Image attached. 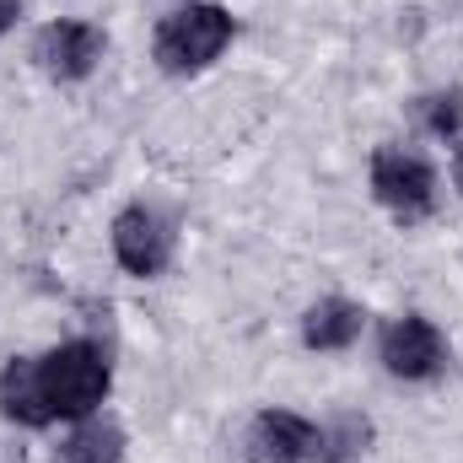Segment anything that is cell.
<instances>
[{
	"label": "cell",
	"instance_id": "obj_1",
	"mask_svg": "<svg viewBox=\"0 0 463 463\" xmlns=\"http://www.w3.org/2000/svg\"><path fill=\"white\" fill-rule=\"evenodd\" d=\"M109 383H114V366H109L103 345H92V340H71V345H54L49 355H38V388H43V404L54 420L98 415V404L109 399Z\"/></svg>",
	"mask_w": 463,
	"mask_h": 463
},
{
	"label": "cell",
	"instance_id": "obj_2",
	"mask_svg": "<svg viewBox=\"0 0 463 463\" xmlns=\"http://www.w3.org/2000/svg\"><path fill=\"white\" fill-rule=\"evenodd\" d=\"M232 43V16L222 5H178L162 27H156V65L167 76H189L205 71L222 49Z\"/></svg>",
	"mask_w": 463,
	"mask_h": 463
},
{
	"label": "cell",
	"instance_id": "obj_3",
	"mask_svg": "<svg viewBox=\"0 0 463 463\" xmlns=\"http://www.w3.org/2000/svg\"><path fill=\"white\" fill-rule=\"evenodd\" d=\"M372 194L399 222H426L437 211V173L426 156H415L404 146H383L372 156Z\"/></svg>",
	"mask_w": 463,
	"mask_h": 463
},
{
	"label": "cell",
	"instance_id": "obj_4",
	"mask_svg": "<svg viewBox=\"0 0 463 463\" xmlns=\"http://www.w3.org/2000/svg\"><path fill=\"white\" fill-rule=\"evenodd\" d=\"M103 49H109V38L92 22H49L33 38V60H38V71L49 81H81V76H92L98 60H103Z\"/></svg>",
	"mask_w": 463,
	"mask_h": 463
},
{
	"label": "cell",
	"instance_id": "obj_5",
	"mask_svg": "<svg viewBox=\"0 0 463 463\" xmlns=\"http://www.w3.org/2000/svg\"><path fill=\"white\" fill-rule=\"evenodd\" d=\"M383 366H388L393 377H404V383L437 377V372L448 366V340H442V329H437L431 318H420V313L393 318V324L383 329Z\"/></svg>",
	"mask_w": 463,
	"mask_h": 463
},
{
	"label": "cell",
	"instance_id": "obj_6",
	"mask_svg": "<svg viewBox=\"0 0 463 463\" xmlns=\"http://www.w3.org/2000/svg\"><path fill=\"white\" fill-rule=\"evenodd\" d=\"M114 259L129 275H162L173 264V227L151 205H129L114 216Z\"/></svg>",
	"mask_w": 463,
	"mask_h": 463
},
{
	"label": "cell",
	"instance_id": "obj_7",
	"mask_svg": "<svg viewBox=\"0 0 463 463\" xmlns=\"http://www.w3.org/2000/svg\"><path fill=\"white\" fill-rule=\"evenodd\" d=\"M242 453H248V463H307L318 458V426L291 410H264L248 426Z\"/></svg>",
	"mask_w": 463,
	"mask_h": 463
},
{
	"label": "cell",
	"instance_id": "obj_8",
	"mask_svg": "<svg viewBox=\"0 0 463 463\" xmlns=\"http://www.w3.org/2000/svg\"><path fill=\"white\" fill-rule=\"evenodd\" d=\"M0 415L16 420V426H49V404H43V388H38V355H16L5 361L0 372Z\"/></svg>",
	"mask_w": 463,
	"mask_h": 463
},
{
	"label": "cell",
	"instance_id": "obj_9",
	"mask_svg": "<svg viewBox=\"0 0 463 463\" xmlns=\"http://www.w3.org/2000/svg\"><path fill=\"white\" fill-rule=\"evenodd\" d=\"M361 324H366V313L345 302V297H324V302H313L307 307V318H302V345L307 350H345L361 340Z\"/></svg>",
	"mask_w": 463,
	"mask_h": 463
},
{
	"label": "cell",
	"instance_id": "obj_10",
	"mask_svg": "<svg viewBox=\"0 0 463 463\" xmlns=\"http://www.w3.org/2000/svg\"><path fill=\"white\" fill-rule=\"evenodd\" d=\"M118 458H124V431L103 415H87L65 437V463H118Z\"/></svg>",
	"mask_w": 463,
	"mask_h": 463
},
{
	"label": "cell",
	"instance_id": "obj_11",
	"mask_svg": "<svg viewBox=\"0 0 463 463\" xmlns=\"http://www.w3.org/2000/svg\"><path fill=\"white\" fill-rule=\"evenodd\" d=\"M415 114H420V124H426V135L453 140V135L463 129V92H458V87L431 92V98H420V103H415Z\"/></svg>",
	"mask_w": 463,
	"mask_h": 463
},
{
	"label": "cell",
	"instance_id": "obj_12",
	"mask_svg": "<svg viewBox=\"0 0 463 463\" xmlns=\"http://www.w3.org/2000/svg\"><path fill=\"white\" fill-rule=\"evenodd\" d=\"M361 442H366V426H361V420H345L335 437L318 431V463H350L361 453Z\"/></svg>",
	"mask_w": 463,
	"mask_h": 463
},
{
	"label": "cell",
	"instance_id": "obj_13",
	"mask_svg": "<svg viewBox=\"0 0 463 463\" xmlns=\"http://www.w3.org/2000/svg\"><path fill=\"white\" fill-rule=\"evenodd\" d=\"M16 11H22V5H16V0H0V38H5V33H11V22H16Z\"/></svg>",
	"mask_w": 463,
	"mask_h": 463
},
{
	"label": "cell",
	"instance_id": "obj_14",
	"mask_svg": "<svg viewBox=\"0 0 463 463\" xmlns=\"http://www.w3.org/2000/svg\"><path fill=\"white\" fill-rule=\"evenodd\" d=\"M453 184L463 189V146H458V156H453Z\"/></svg>",
	"mask_w": 463,
	"mask_h": 463
},
{
	"label": "cell",
	"instance_id": "obj_15",
	"mask_svg": "<svg viewBox=\"0 0 463 463\" xmlns=\"http://www.w3.org/2000/svg\"><path fill=\"white\" fill-rule=\"evenodd\" d=\"M184 5H189V0H184Z\"/></svg>",
	"mask_w": 463,
	"mask_h": 463
}]
</instances>
